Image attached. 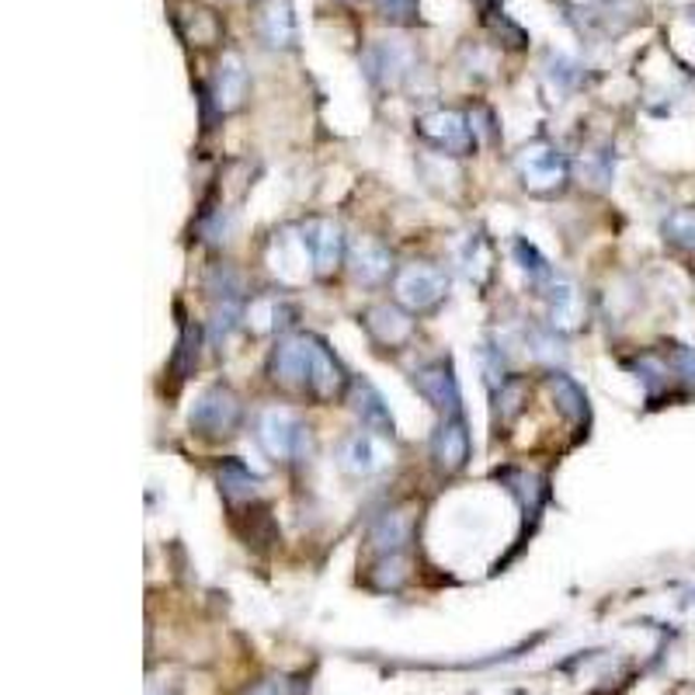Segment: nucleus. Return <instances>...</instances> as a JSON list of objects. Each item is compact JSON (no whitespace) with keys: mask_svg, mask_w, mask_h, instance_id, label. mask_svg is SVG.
<instances>
[{"mask_svg":"<svg viewBox=\"0 0 695 695\" xmlns=\"http://www.w3.org/2000/svg\"><path fill=\"white\" fill-rule=\"evenodd\" d=\"M418 133L431 146L445 149L448 157H466V154H474V149H477L474 119L463 116V111H456V108L424 111V116L418 119Z\"/></svg>","mask_w":695,"mask_h":695,"instance_id":"7ed1b4c3","label":"nucleus"},{"mask_svg":"<svg viewBox=\"0 0 695 695\" xmlns=\"http://www.w3.org/2000/svg\"><path fill=\"white\" fill-rule=\"evenodd\" d=\"M522 400H525V383L522 380L501 383V393H498V418H501V424H512L518 418Z\"/></svg>","mask_w":695,"mask_h":695,"instance_id":"a878e982","label":"nucleus"},{"mask_svg":"<svg viewBox=\"0 0 695 695\" xmlns=\"http://www.w3.org/2000/svg\"><path fill=\"white\" fill-rule=\"evenodd\" d=\"M547 299H550V324L556 331H574L580 324V292L571 286V281L553 278L547 281Z\"/></svg>","mask_w":695,"mask_h":695,"instance_id":"aec40b11","label":"nucleus"},{"mask_svg":"<svg viewBox=\"0 0 695 695\" xmlns=\"http://www.w3.org/2000/svg\"><path fill=\"white\" fill-rule=\"evenodd\" d=\"M243 321L254 334H275L278 327H286L292 321V307L286 303V296L268 292V296H257L243 310Z\"/></svg>","mask_w":695,"mask_h":695,"instance_id":"6ab92c4d","label":"nucleus"},{"mask_svg":"<svg viewBox=\"0 0 695 695\" xmlns=\"http://www.w3.org/2000/svg\"><path fill=\"white\" fill-rule=\"evenodd\" d=\"M257 477L240 459H227L219 466V491L230 501H251L257 494Z\"/></svg>","mask_w":695,"mask_h":695,"instance_id":"412c9836","label":"nucleus"},{"mask_svg":"<svg viewBox=\"0 0 695 695\" xmlns=\"http://www.w3.org/2000/svg\"><path fill=\"white\" fill-rule=\"evenodd\" d=\"M240 418H243V407L237 393L230 386H209L199 393V400L192 407V431H199L205 439H223L240 428Z\"/></svg>","mask_w":695,"mask_h":695,"instance_id":"20e7f679","label":"nucleus"},{"mask_svg":"<svg viewBox=\"0 0 695 695\" xmlns=\"http://www.w3.org/2000/svg\"><path fill=\"white\" fill-rule=\"evenodd\" d=\"M261 35H265V43L275 49L296 46L299 28H296V14H292V0H268L265 11H261Z\"/></svg>","mask_w":695,"mask_h":695,"instance_id":"f3484780","label":"nucleus"},{"mask_svg":"<svg viewBox=\"0 0 695 695\" xmlns=\"http://www.w3.org/2000/svg\"><path fill=\"white\" fill-rule=\"evenodd\" d=\"M348 265H351L355 278L366 281V286H375V281H383L390 275L393 261L380 240L359 237V240H351V248H348Z\"/></svg>","mask_w":695,"mask_h":695,"instance_id":"2eb2a0df","label":"nucleus"},{"mask_svg":"<svg viewBox=\"0 0 695 695\" xmlns=\"http://www.w3.org/2000/svg\"><path fill=\"white\" fill-rule=\"evenodd\" d=\"M251 695H292V682H286V679H268V682H261Z\"/></svg>","mask_w":695,"mask_h":695,"instance_id":"c85d7f7f","label":"nucleus"},{"mask_svg":"<svg viewBox=\"0 0 695 695\" xmlns=\"http://www.w3.org/2000/svg\"><path fill=\"white\" fill-rule=\"evenodd\" d=\"M299 237H303L307 251L313 257V272L321 278L341 265L345 237H341V227H337V223H331V219H307L303 227H299Z\"/></svg>","mask_w":695,"mask_h":695,"instance_id":"1a4fd4ad","label":"nucleus"},{"mask_svg":"<svg viewBox=\"0 0 695 695\" xmlns=\"http://www.w3.org/2000/svg\"><path fill=\"white\" fill-rule=\"evenodd\" d=\"M418 70V52L404 39H380L366 52V73L380 87H400Z\"/></svg>","mask_w":695,"mask_h":695,"instance_id":"423d86ee","label":"nucleus"},{"mask_svg":"<svg viewBox=\"0 0 695 695\" xmlns=\"http://www.w3.org/2000/svg\"><path fill=\"white\" fill-rule=\"evenodd\" d=\"M248 98V70H243V60L237 52H227L216 67V81H213V105L219 116L227 111H237Z\"/></svg>","mask_w":695,"mask_h":695,"instance_id":"9b49d317","label":"nucleus"},{"mask_svg":"<svg viewBox=\"0 0 695 695\" xmlns=\"http://www.w3.org/2000/svg\"><path fill=\"white\" fill-rule=\"evenodd\" d=\"M351 410L359 415V421L375 431V435H393V415H390V407L383 400V393L375 390L369 380H351Z\"/></svg>","mask_w":695,"mask_h":695,"instance_id":"ddd939ff","label":"nucleus"},{"mask_svg":"<svg viewBox=\"0 0 695 695\" xmlns=\"http://www.w3.org/2000/svg\"><path fill=\"white\" fill-rule=\"evenodd\" d=\"M372 8L380 11L386 22H397V25H407L418 17V0H372Z\"/></svg>","mask_w":695,"mask_h":695,"instance_id":"cd10ccee","label":"nucleus"},{"mask_svg":"<svg viewBox=\"0 0 695 695\" xmlns=\"http://www.w3.org/2000/svg\"><path fill=\"white\" fill-rule=\"evenodd\" d=\"M431 456H435L439 469H445V474H456V469L466 466V459H469V431H466V421L459 415L442 421V428L435 431V442H431Z\"/></svg>","mask_w":695,"mask_h":695,"instance_id":"f8f14e48","label":"nucleus"},{"mask_svg":"<svg viewBox=\"0 0 695 695\" xmlns=\"http://www.w3.org/2000/svg\"><path fill=\"white\" fill-rule=\"evenodd\" d=\"M415 390L431 407L442 410L445 418L459 415V383L453 375V366H448L445 359H435V362L421 366L415 372Z\"/></svg>","mask_w":695,"mask_h":695,"instance_id":"9d476101","label":"nucleus"},{"mask_svg":"<svg viewBox=\"0 0 695 695\" xmlns=\"http://www.w3.org/2000/svg\"><path fill=\"white\" fill-rule=\"evenodd\" d=\"M664 237L682 251H695V205H685V209H674L664 219Z\"/></svg>","mask_w":695,"mask_h":695,"instance_id":"b1692460","label":"nucleus"},{"mask_svg":"<svg viewBox=\"0 0 695 695\" xmlns=\"http://www.w3.org/2000/svg\"><path fill=\"white\" fill-rule=\"evenodd\" d=\"M550 390H553V397L560 404V410L567 418L580 421V418H588V397H585V390H580L571 375H563V372H553L550 375Z\"/></svg>","mask_w":695,"mask_h":695,"instance_id":"4be33fe9","label":"nucleus"},{"mask_svg":"<svg viewBox=\"0 0 695 695\" xmlns=\"http://www.w3.org/2000/svg\"><path fill=\"white\" fill-rule=\"evenodd\" d=\"M515 167H518L522 184L539 195H550L567 181V160H563V154L553 143H542V140L522 146L515 157Z\"/></svg>","mask_w":695,"mask_h":695,"instance_id":"39448f33","label":"nucleus"},{"mask_svg":"<svg viewBox=\"0 0 695 695\" xmlns=\"http://www.w3.org/2000/svg\"><path fill=\"white\" fill-rule=\"evenodd\" d=\"M345 369L341 362L334 359V351L324 345V341H316L313 337V359H310V393L316 400H334L337 393L345 390Z\"/></svg>","mask_w":695,"mask_h":695,"instance_id":"4468645a","label":"nucleus"},{"mask_svg":"<svg viewBox=\"0 0 695 695\" xmlns=\"http://www.w3.org/2000/svg\"><path fill=\"white\" fill-rule=\"evenodd\" d=\"M515 254L522 261V272L529 275L536 286H542V281H553V272L547 261L539 257V251L532 248V243H525V240H515Z\"/></svg>","mask_w":695,"mask_h":695,"instance_id":"393cba45","label":"nucleus"},{"mask_svg":"<svg viewBox=\"0 0 695 695\" xmlns=\"http://www.w3.org/2000/svg\"><path fill=\"white\" fill-rule=\"evenodd\" d=\"M257 442L272 459H296L310 445V428L286 407H268L257 415Z\"/></svg>","mask_w":695,"mask_h":695,"instance_id":"f03ea898","label":"nucleus"},{"mask_svg":"<svg viewBox=\"0 0 695 695\" xmlns=\"http://www.w3.org/2000/svg\"><path fill=\"white\" fill-rule=\"evenodd\" d=\"M362 324L375 341L390 345V348L407 341V337L415 334V321H410V313H404L400 307H372V310H366Z\"/></svg>","mask_w":695,"mask_h":695,"instance_id":"dca6fc26","label":"nucleus"},{"mask_svg":"<svg viewBox=\"0 0 695 695\" xmlns=\"http://www.w3.org/2000/svg\"><path fill=\"white\" fill-rule=\"evenodd\" d=\"M393 289H397L400 307H407L410 313H428L448 296V275L439 265H428V261H410L397 272Z\"/></svg>","mask_w":695,"mask_h":695,"instance_id":"f257e3e1","label":"nucleus"},{"mask_svg":"<svg viewBox=\"0 0 695 695\" xmlns=\"http://www.w3.org/2000/svg\"><path fill=\"white\" fill-rule=\"evenodd\" d=\"M310 359H313V337L289 334L281 337L272 351L268 372L281 386H307L310 383Z\"/></svg>","mask_w":695,"mask_h":695,"instance_id":"6e6552de","label":"nucleus"},{"mask_svg":"<svg viewBox=\"0 0 695 695\" xmlns=\"http://www.w3.org/2000/svg\"><path fill=\"white\" fill-rule=\"evenodd\" d=\"M337 463L351 477H375L390 466V448L375 431H355L337 445Z\"/></svg>","mask_w":695,"mask_h":695,"instance_id":"0eeeda50","label":"nucleus"},{"mask_svg":"<svg viewBox=\"0 0 695 695\" xmlns=\"http://www.w3.org/2000/svg\"><path fill=\"white\" fill-rule=\"evenodd\" d=\"M410 532H415V522H410L407 512H386L383 518H375L372 532H369V542H372L375 553L397 556L410 542Z\"/></svg>","mask_w":695,"mask_h":695,"instance_id":"a211bd4d","label":"nucleus"},{"mask_svg":"<svg viewBox=\"0 0 695 695\" xmlns=\"http://www.w3.org/2000/svg\"><path fill=\"white\" fill-rule=\"evenodd\" d=\"M580 175L595 184H606L612 178V154L609 149H588V154L580 157Z\"/></svg>","mask_w":695,"mask_h":695,"instance_id":"bb28decb","label":"nucleus"},{"mask_svg":"<svg viewBox=\"0 0 695 695\" xmlns=\"http://www.w3.org/2000/svg\"><path fill=\"white\" fill-rule=\"evenodd\" d=\"M459 265L474 281H483L491 275V251H487V240L480 233L466 237V243L459 248Z\"/></svg>","mask_w":695,"mask_h":695,"instance_id":"5701e85b","label":"nucleus"}]
</instances>
